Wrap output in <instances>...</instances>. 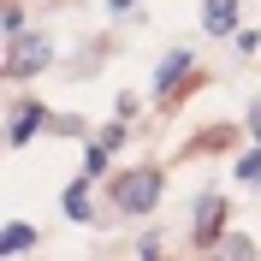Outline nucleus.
<instances>
[{
    "instance_id": "9d476101",
    "label": "nucleus",
    "mask_w": 261,
    "mask_h": 261,
    "mask_svg": "<svg viewBox=\"0 0 261 261\" xmlns=\"http://www.w3.org/2000/svg\"><path fill=\"white\" fill-rule=\"evenodd\" d=\"M238 178H244V184H261V148H255V154H244V161H238Z\"/></svg>"
},
{
    "instance_id": "1a4fd4ad",
    "label": "nucleus",
    "mask_w": 261,
    "mask_h": 261,
    "mask_svg": "<svg viewBox=\"0 0 261 261\" xmlns=\"http://www.w3.org/2000/svg\"><path fill=\"white\" fill-rule=\"evenodd\" d=\"M107 154H113L107 143H89V148H83V172H89V178H95V172H107Z\"/></svg>"
},
{
    "instance_id": "f8f14e48",
    "label": "nucleus",
    "mask_w": 261,
    "mask_h": 261,
    "mask_svg": "<svg viewBox=\"0 0 261 261\" xmlns=\"http://www.w3.org/2000/svg\"><path fill=\"white\" fill-rule=\"evenodd\" d=\"M249 130H255V143H261V107H255V113H249Z\"/></svg>"
},
{
    "instance_id": "0eeeda50",
    "label": "nucleus",
    "mask_w": 261,
    "mask_h": 261,
    "mask_svg": "<svg viewBox=\"0 0 261 261\" xmlns=\"http://www.w3.org/2000/svg\"><path fill=\"white\" fill-rule=\"evenodd\" d=\"M184 71H190V54H184V48H172V54L161 60V77H154V83H161V95H172V89H178V77H184Z\"/></svg>"
},
{
    "instance_id": "20e7f679",
    "label": "nucleus",
    "mask_w": 261,
    "mask_h": 261,
    "mask_svg": "<svg viewBox=\"0 0 261 261\" xmlns=\"http://www.w3.org/2000/svg\"><path fill=\"white\" fill-rule=\"evenodd\" d=\"M42 125H54V119H48V107H36V101H24V107L12 113V130H6V137H12V148H24V143H30V137H36Z\"/></svg>"
},
{
    "instance_id": "7ed1b4c3",
    "label": "nucleus",
    "mask_w": 261,
    "mask_h": 261,
    "mask_svg": "<svg viewBox=\"0 0 261 261\" xmlns=\"http://www.w3.org/2000/svg\"><path fill=\"white\" fill-rule=\"evenodd\" d=\"M220 226H226V202L208 190L196 202V244H220Z\"/></svg>"
},
{
    "instance_id": "ddd939ff",
    "label": "nucleus",
    "mask_w": 261,
    "mask_h": 261,
    "mask_svg": "<svg viewBox=\"0 0 261 261\" xmlns=\"http://www.w3.org/2000/svg\"><path fill=\"white\" fill-rule=\"evenodd\" d=\"M125 6H130V0H113V12H125Z\"/></svg>"
},
{
    "instance_id": "f257e3e1",
    "label": "nucleus",
    "mask_w": 261,
    "mask_h": 261,
    "mask_svg": "<svg viewBox=\"0 0 261 261\" xmlns=\"http://www.w3.org/2000/svg\"><path fill=\"white\" fill-rule=\"evenodd\" d=\"M113 202H119L125 214H148L154 202H161V172H154V166L119 172V184H113Z\"/></svg>"
},
{
    "instance_id": "9b49d317",
    "label": "nucleus",
    "mask_w": 261,
    "mask_h": 261,
    "mask_svg": "<svg viewBox=\"0 0 261 261\" xmlns=\"http://www.w3.org/2000/svg\"><path fill=\"white\" fill-rule=\"evenodd\" d=\"M0 24H6V42H12V36H24V30H18V24H24V12H18V0H6V12H0Z\"/></svg>"
},
{
    "instance_id": "f03ea898",
    "label": "nucleus",
    "mask_w": 261,
    "mask_h": 261,
    "mask_svg": "<svg viewBox=\"0 0 261 261\" xmlns=\"http://www.w3.org/2000/svg\"><path fill=\"white\" fill-rule=\"evenodd\" d=\"M48 60H54L48 36H12V42H6V77H36Z\"/></svg>"
},
{
    "instance_id": "423d86ee",
    "label": "nucleus",
    "mask_w": 261,
    "mask_h": 261,
    "mask_svg": "<svg viewBox=\"0 0 261 261\" xmlns=\"http://www.w3.org/2000/svg\"><path fill=\"white\" fill-rule=\"evenodd\" d=\"M65 220H77V226H89V220H95V202H89V172L65 190Z\"/></svg>"
},
{
    "instance_id": "6e6552de",
    "label": "nucleus",
    "mask_w": 261,
    "mask_h": 261,
    "mask_svg": "<svg viewBox=\"0 0 261 261\" xmlns=\"http://www.w3.org/2000/svg\"><path fill=\"white\" fill-rule=\"evenodd\" d=\"M30 244H36V231H30V226H6V231H0V255H24Z\"/></svg>"
},
{
    "instance_id": "39448f33",
    "label": "nucleus",
    "mask_w": 261,
    "mask_h": 261,
    "mask_svg": "<svg viewBox=\"0 0 261 261\" xmlns=\"http://www.w3.org/2000/svg\"><path fill=\"white\" fill-rule=\"evenodd\" d=\"M202 30L208 36H231L238 30V0H208L202 6Z\"/></svg>"
}]
</instances>
